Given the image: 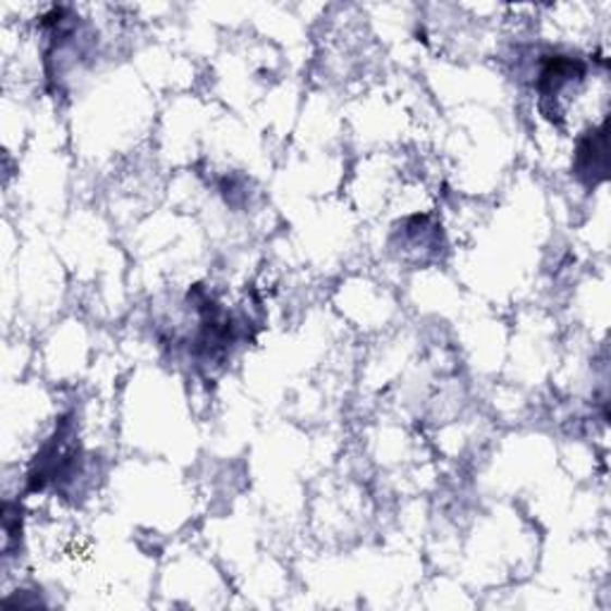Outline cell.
<instances>
[{"mask_svg":"<svg viewBox=\"0 0 611 611\" xmlns=\"http://www.w3.org/2000/svg\"><path fill=\"white\" fill-rule=\"evenodd\" d=\"M576 174L588 186L607 178V124L588 132L578 142Z\"/></svg>","mask_w":611,"mask_h":611,"instance_id":"1","label":"cell"}]
</instances>
